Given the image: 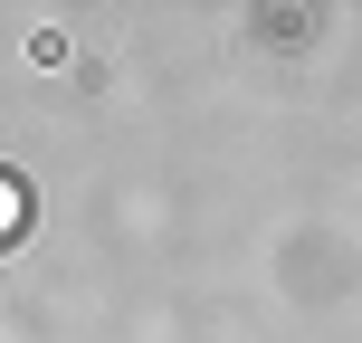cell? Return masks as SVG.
<instances>
[{
    "label": "cell",
    "instance_id": "obj_1",
    "mask_svg": "<svg viewBox=\"0 0 362 343\" xmlns=\"http://www.w3.org/2000/svg\"><path fill=\"white\" fill-rule=\"evenodd\" d=\"M29 229V191H19V172H0V248Z\"/></svg>",
    "mask_w": 362,
    "mask_h": 343
}]
</instances>
